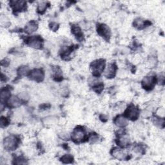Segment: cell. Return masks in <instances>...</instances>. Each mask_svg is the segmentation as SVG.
Here are the masks:
<instances>
[{
	"instance_id": "obj_14",
	"label": "cell",
	"mask_w": 165,
	"mask_h": 165,
	"mask_svg": "<svg viewBox=\"0 0 165 165\" xmlns=\"http://www.w3.org/2000/svg\"><path fill=\"white\" fill-rule=\"evenodd\" d=\"M115 124L118 126L123 127L127 125L128 121H127V119L123 117V116H119V117L115 119Z\"/></svg>"
},
{
	"instance_id": "obj_15",
	"label": "cell",
	"mask_w": 165,
	"mask_h": 165,
	"mask_svg": "<svg viewBox=\"0 0 165 165\" xmlns=\"http://www.w3.org/2000/svg\"><path fill=\"white\" fill-rule=\"evenodd\" d=\"M130 138L126 135H123L119 139L118 143L122 147H126L130 144Z\"/></svg>"
},
{
	"instance_id": "obj_2",
	"label": "cell",
	"mask_w": 165,
	"mask_h": 165,
	"mask_svg": "<svg viewBox=\"0 0 165 165\" xmlns=\"http://www.w3.org/2000/svg\"><path fill=\"white\" fill-rule=\"evenodd\" d=\"M104 66H105V63H104V60H97V61L93 62L92 64L91 68L92 72L95 75H97H97H99L103 71Z\"/></svg>"
},
{
	"instance_id": "obj_6",
	"label": "cell",
	"mask_w": 165,
	"mask_h": 165,
	"mask_svg": "<svg viewBox=\"0 0 165 165\" xmlns=\"http://www.w3.org/2000/svg\"><path fill=\"white\" fill-rule=\"evenodd\" d=\"M85 137V132L84 130L80 127L76 128L75 129L72 134V139L75 142H81L83 140Z\"/></svg>"
},
{
	"instance_id": "obj_9",
	"label": "cell",
	"mask_w": 165,
	"mask_h": 165,
	"mask_svg": "<svg viewBox=\"0 0 165 165\" xmlns=\"http://www.w3.org/2000/svg\"><path fill=\"white\" fill-rule=\"evenodd\" d=\"M112 156L118 160H124L126 158L127 153L121 149L115 148L112 151Z\"/></svg>"
},
{
	"instance_id": "obj_25",
	"label": "cell",
	"mask_w": 165,
	"mask_h": 165,
	"mask_svg": "<svg viewBox=\"0 0 165 165\" xmlns=\"http://www.w3.org/2000/svg\"><path fill=\"white\" fill-rule=\"evenodd\" d=\"M164 108H159L158 110L157 111V114L158 115L160 118H163L164 116Z\"/></svg>"
},
{
	"instance_id": "obj_21",
	"label": "cell",
	"mask_w": 165,
	"mask_h": 165,
	"mask_svg": "<svg viewBox=\"0 0 165 165\" xmlns=\"http://www.w3.org/2000/svg\"><path fill=\"white\" fill-rule=\"evenodd\" d=\"M47 9V3L44 1H41L38 4V7H37V10L39 12H43Z\"/></svg>"
},
{
	"instance_id": "obj_3",
	"label": "cell",
	"mask_w": 165,
	"mask_h": 165,
	"mask_svg": "<svg viewBox=\"0 0 165 165\" xmlns=\"http://www.w3.org/2000/svg\"><path fill=\"white\" fill-rule=\"evenodd\" d=\"M127 117L132 120H136L139 116V111L138 108L134 105L130 106L126 111Z\"/></svg>"
},
{
	"instance_id": "obj_12",
	"label": "cell",
	"mask_w": 165,
	"mask_h": 165,
	"mask_svg": "<svg viewBox=\"0 0 165 165\" xmlns=\"http://www.w3.org/2000/svg\"><path fill=\"white\" fill-rule=\"evenodd\" d=\"M37 27H38V26H37L36 22L32 21L31 22H29V23H28L27 25H26L25 32L28 34L34 32L35 31H37Z\"/></svg>"
},
{
	"instance_id": "obj_18",
	"label": "cell",
	"mask_w": 165,
	"mask_h": 165,
	"mask_svg": "<svg viewBox=\"0 0 165 165\" xmlns=\"http://www.w3.org/2000/svg\"><path fill=\"white\" fill-rule=\"evenodd\" d=\"M9 96H10V92L8 89L5 88V89L1 90V95H0L1 102L5 101L7 99H8V97H9Z\"/></svg>"
},
{
	"instance_id": "obj_4",
	"label": "cell",
	"mask_w": 165,
	"mask_h": 165,
	"mask_svg": "<svg viewBox=\"0 0 165 165\" xmlns=\"http://www.w3.org/2000/svg\"><path fill=\"white\" fill-rule=\"evenodd\" d=\"M28 45L36 49H39L42 47V40L39 36H32L28 40Z\"/></svg>"
},
{
	"instance_id": "obj_26",
	"label": "cell",
	"mask_w": 165,
	"mask_h": 165,
	"mask_svg": "<svg viewBox=\"0 0 165 165\" xmlns=\"http://www.w3.org/2000/svg\"><path fill=\"white\" fill-rule=\"evenodd\" d=\"M19 97H20V99H23V100H25V101L28 100V98H29L28 95L27 94V93H25V92H21V93H20V95H19Z\"/></svg>"
},
{
	"instance_id": "obj_7",
	"label": "cell",
	"mask_w": 165,
	"mask_h": 165,
	"mask_svg": "<svg viewBox=\"0 0 165 165\" xmlns=\"http://www.w3.org/2000/svg\"><path fill=\"white\" fill-rule=\"evenodd\" d=\"M97 32H98L99 34L103 37L104 38L108 39L110 37L111 32L109 27L107 25L104 24H100L98 27H97Z\"/></svg>"
},
{
	"instance_id": "obj_19",
	"label": "cell",
	"mask_w": 165,
	"mask_h": 165,
	"mask_svg": "<svg viewBox=\"0 0 165 165\" xmlns=\"http://www.w3.org/2000/svg\"><path fill=\"white\" fill-rule=\"evenodd\" d=\"M61 161L64 163H70L73 161V157L69 154H66L61 157Z\"/></svg>"
},
{
	"instance_id": "obj_20",
	"label": "cell",
	"mask_w": 165,
	"mask_h": 165,
	"mask_svg": "<svg viewBox=\"0 0 165 165\" xmlns=\"http://www.w3.org/2000/svg\"><path fill=\"white\" fill-rule=\"evenodd\" d=\"M28 72V66H21L20 69L18 70V73L20 76H25V75L27 74Z\"/></svg>"
},
{
	"instance_id": "obj_23",
	"label": "cell",
	"mask_w": 165,
	"mask_h": 165,
	"mask_svg": "<svg viewBox=\"0 0 165 165\" xmlns=\"http://www.w3.org/2000/svg\"><path fill=\"white\" fill-rule=\"evenodd\" d=\"M156 64V60L153 58H150L147 63V66L149 68H152V67Z\"/></svg>"
},
{
	"instance_id": "obj_1",
	"label": "cell",
	"mask_w": 165,
	"mask_h": 165,
	"mask_svg": "<svg viewBox=\"0 0 165 165\" xmlns=\"http://www.w3.org/2000/svg\"><path fill=\"white\" fill-rule=\"evenodd\" d=\"M18 144V139L14 136H9L7 137L3 141V145H4L5 149L9 151L14 150L17 148Z\"/></svg>"
},
{
	"instance_id": "obj_27",
	"label": "cell",
	"mask_w": 165,
	"mask_h": 165,
	"mask_svg": "<svg viewBox=\"0 0 165 165\" xmlns=\"http://www.w3.org/2000/svg\"><path fill=\"white\" fill-rule=\"evenodd\" d=\"M7 123H8V121H7V120L5 118H3L2 117L1 119V125L2 126H6L7 125Z\"/></svg>"
},
{
	"instance_id": "obj_5",
	"label": "cell",
	"mask_w": 165,
	"mask_h": 165,
	"mask_svg": "<svg viewBox=\"0 0 165 165\" xmlns=\"http://www.w3.org/2000/svg\"><path fill=\"white\" fill-rule=\"evenodd\" d=\"M30 77L33 81L36 82H41L44 79V73L42 70L34 69L32 71L31 74H30Z\"/></svg>"
},
{
	"instance_id": "obj_16",
	"label": "cell",
	"mask_w": 165,
	"mask_h": 165,
	"mask_svg": "<svg viewBox=\"0 0 165 165\" xmlns=\"http://www.w3.org/2000/svg\"><path fill=\"white\" fill-rule=\"evenodd\" d=\"M134 25L135 26V27H136L137 28L141 29L145 27V21L141 18H137L134 20Z\"/></svg>"
},
{
	"instance_id": "obj_11",
	"label": "cell",
	"mask_w": 165,
	"mask_h": 165,
	"mask_svg": "<svg viewBox=\"0 0 165 165\" xmlns=\"http://www.w3.org/2000/svg\"><path fill=\"white\" fill-rule=\"evenodd\" d=\"M11 6L16 11H21L25 9L27 3L24 1H12L10 2Z\"/></svg>"
},
{
	"instance_id": "obj_8",
	"label": "cell",
	"mask_w": 165,
	"mask_h": 165,
	"mask_svg": "<svg viewBox=\"0 0 165 165\" xmlns=\"http://www.w3.org/2000/svg\"><path fill=\"white\" fill-rule=\"evenodd\" d=\"M155 84V79L153 76L145 77L142 81V87L147 90H150Z\"/></svg>"
},
{
	"instance_id": "obj_22",
	"label": "cell",
	"mask_w": 165,
	"mask_h": 165,
	"mask_svg": "<svg viewBox=\"0 0 165 165\" xmlns=\"http://www.w3.org/2000/svg\"><path fill=\"white\" fill-rule=\"evenodd\" d=\"M98 139H99V137L98 136H97L96 134H92L89 137V141L91 143H95V142L98 141Z\"/></svg>"
},
{
	"instance_id": "obj_17",
	"label": "cell",
	"mask_w": 165,
	"mask_h": 165,
	"mask_svg": "<svg viewBox=\"0 0 165 165\" xmlns=\"http://www.w3.org/2000/svg\"><path fill=\"white\" fill-rule=\"evenodd\" d=\"M72 32L74 33V34L76 36V37H77L79 39L82 37V32L81 31V28L79 27L78 26L73 25Z\"/></svg>"
},
{
	"instance_id": "obj_10",
	"label": "cell",
	"mask_w": 165,
	"mask_h": 165,
	"mask_svg": "<svg viewBox=\"0 0 165 165\" xmlns=\"http://www.w3.org/2000/svg\"><path fill=\"white\" fill-rule=\"evenodd\" d=\"M116 66L114 64H109L104 70V76L107 78H112L115 76Z\"/></svg>"
},
{
	"instance_id": "obj_13",
	"label": "cell",
	"mask_w": 165,
	"mask_h": 165,
	"mask_svg": "<svg viewBox=\"0 0 165 165\" xmlns=\"http://www.w3.org/2000/svg\"><path fill=\"white\" fill-rule=\"evenodd\" d=\"M21 102L18 97L12 96L8 100V105L12 108H17L20 105Z\"/></svg>"
},
{
	"instance_id": "obj_24",
	"label": "cell",
	"mask_w": 165,
	"mask_h": 165,
	"mask_svg": "<svg viewBox=\"0 0 165 165\" xmlns=\"http://www.w3.org/2000/svg\"><path fill=\"white\" fill-rule=\"evenodd\" d=\"M44 121H45V123L47 125H52V124L55 123V119L52 117L47 118H46V119H45Z\"/></svg>"
}]
</instances>
